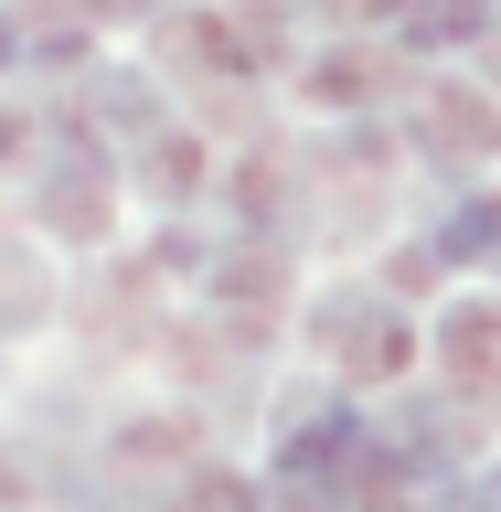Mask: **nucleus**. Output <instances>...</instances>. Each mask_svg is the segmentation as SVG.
<instances>
[{
  "label": "nucleus",
  "mask_w": 501,
  "mask_h": 512,
  "mask_svg": "<svg viewBox=\"0 0 501 512\" xmlns=\"http://www.w3.org/2000/svg\"><path fill=\"white\" fill-rule=\"evenodd\" d=\"M470 22H480V0H416V11H406L416 43H448V32H470Z\"/></svg>",
  "instance_id": "nucleus-3"
},
{
  "label": "nucleus",
  "mask_w": 501,
  "mask_h": 512,
  "mask_svg": "<svg viewBox=\"0 0 501 512\" xmlns=\"http://www.w3.org/2000/svg\"><path fill=\"white\" fill-rule=\"evenodd\" d=\"M448 342H459V374H491V363H501V320H491V310H470Z\"/></svg>",
  "instance_id": "nucleus-4"
},
{
  "label": "nucleus",
  "mask_w": 501,
  "mask_h": 512,
  "mask_svg": "<svg viewBox=\"0 0 501 512\" xmlns=\"http://www.w3.org/2000/svg\"><path fill=\"white\" fill-rule=\"evenodd\" d=\"M192 160H203V150H192V139H150V192H160V203H182V192L203 182Z\"/></svg>",
  "instance_id": "nucleus-2"
},
{
  "label": "nucleus",
  "mask_w": 501,
  "mask_h": 512,
  "mask_svg": "<svg viewBox=\"0 0 501 512\" xmlns=\"http://www.w3.org/2000/svg\"><path fill=\"white\" fill-rule=\"evenodd\" d=\"M86 11H150V0H86Z\"/></svg>",
  "instance_id": "nucleus-6"
},
{
  "label": "nucleus",
  "mask_w": 501,
  "mask_h": 512,
  "mask_svg": "<svg viewBox=\"0 0 501 512\" xmlns=\"http://www.w3.org/2000/svg\"><path fill=\"white\" fill-rule=\"evenodd\" d=\"M11 43H22V32H11V22H0V64H11Z\"/></svg>",
  "instance_id": "nucleus-7"
},
{
  "label": "nucleus",
  "mask_w": 501,
  "mask_h": 512,
  "mask_svg": "<svg viewBox=\"0 0 501 512\" xmlns=\"http://www.w3.org/2000/svg\"><path fill=\"white\" fill-rule=\"evenodd\" d=\"M22 150H32V128H22V118H0V160H22Z\"/></svg>",
  "instance_id": "nucleus-5"
},
{
  "label": "nucleus",
  "mask_w": 501,
  "mask_h": 512,
  "mask_svg": "<svg viewBox=\"0 0 501 512\" xmlns=\"http://www.w3.org/2000/svg\"><path fill=\"white\" fill-rule=\"evenodd\" d=\"M320 331H331V352H342L352 374H395V363H406L395 320H384V310H363V299H331V310H320Z\"/></svg>",
  "instance_id": "nucleus-1"
}]
</instances>
